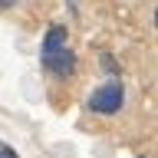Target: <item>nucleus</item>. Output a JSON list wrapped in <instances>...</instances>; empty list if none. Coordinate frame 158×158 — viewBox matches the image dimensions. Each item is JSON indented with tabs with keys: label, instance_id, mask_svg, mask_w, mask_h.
<instances>
[{
	"label": "nucleus",
	"instance_id": "nucleus-3",
	"mask_svg": "<svg viewBox=\"0 0 158 158\" xmlns=\"http://www.w3.org/2000/svg\"><path fill=\"white\" fill-rule=\"evenodd\" d=\"M0 158H20V155H17V148H13V145L0 142Z\"/></svg>",
	"mask_w": 158,
	"mask_h": 158
},
{
	"label": "nucleus",
	"instance_id": "nucleus-2",
	"mask_svg": "<svg viewBox=\"0 0 158 158\" xmlns=\"http://www.w3.org/2000/svg\"><path fill=\"white\" fill-rule=\"evenodd\" d=\"M122 106H125V86H122L118 76L99 82L86 99V109L96 112V115H115V112H122Z\"/></svg>",
	"mask_w": 158,
	"mask_h": 158
},
{
	"label": "nucleus",
	"instance_id": "nucleus-5",
	"mask_svg": "<svg viewBox=\"0 0 158 158\" xmlns=\"http://www.w3.org/2000/svg\"><path fill=\"white\" fill-rule=\"evenodd\" d=\"M20 0H0V7H17Z\"/></svg>",
	"mask_w": 158,
	"mask_h": 158
},
{
	"label": "nucleus",
	"instance_id": "nucleus-4",
	"mask_svg": "<svg viewBox=\"0 0 158 158\" xmlns=\"http://www.w3.org/2000/svg\"><path fill=\"white\" fill-rule=\"evenodd\" d=\"M102 66H106L109 73H118V66H115V63H112V56H102Z\"/></svg>",
	"mask_w": 158,
	"mask_h": 158
},
{
	"label": "nucleus",
	"instance_id": "nucleus-1",
	"mask_svg": "<svg viewBox=\"0 0 158 158\" xmlns=\"http://www.w3.org/2000/svg\"><path fill=\"white\" fill-rule=\"evenodd\" d=\"M40 63H43V69L49 76H56V79H66V76L76 73V53L66 46V27L53 23L46 30L43 46H40Z\"/></svg>",
	"mask_w": 158,
	"mask_h": 158
},
{
	"label": "nucleus",
	"instance_id": "nucleus-6",
	"mask_svg": "<svg viewBox=\"0 0 158 158\" xmlns=\"http://www.w3.org/2000/svg\"><path fill=\"white\" fill-rule=\"evenodd\" d=\"M155 27H158V7H155Z\"/></svg>",
	"mask_w": 158,
	"mask_h": 158
}]
</instances>
